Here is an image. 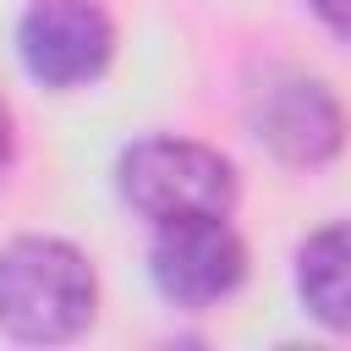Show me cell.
Here are the masks:
<instances>
[{
	"label": "cell",
	"instance_id": "obj_1",
	"mask_svg": "<svg viewBox=\"0 0 351 351\" xmlns=\"http://www.w3.org/2000/svg\"><path fill=\"white\" fill-rule=\"evenodd\" d=\"M93 263L55 236H22L0 252V329L16 340H71L93 324Z\"/></svg>",
	"mask_w": 351,
	"mask_h": 351
},
{
	"label": "cell",
	"instance_id": "obj_2",
	"mask_svg": "<svg viewBox=\"0 0 351 351\" xmlns=\"http://www.w3.org/2000/svg\"><path fill=\"white\" fill-rule=\"evenodd\" d=\"M121 197L154 219H225L236 208V170L219 148L186 143V137H143L115 165Z\"/></svg>",
	"mask_w": 351,
	"mask_h": 351
},
{
	"label": "cell",
	"instance_id": "obj_3",
	"mask_svg": "<svg viewBox=\"0 0 351 351\" xmlns=\"http://www.w3.org/2000/svg\"><path fill=\"white\" fill-rule=\"evenodd\" d=\"M22 66L44 88H82L115 55V27L99 0H33L16 27Z\"/></svg>",
	"mask_w": 351,
	"mask_h": 351
},
{
	"label": "cell",
	"instance_id": "obj_4",
	"mask_svg": "<svg viewBox=\"0 0 351 351\" xmlns=\"http://www.w3.org/2000/svg\"><path fill=\"white\" fill-rule=\"evenodd\" d=\"M148 274L165 302L176 307H214L247 274V247L225 219H170L154 236Z\"/></svg>",
	"mask_w": 351,
	"mask_h": 351
},
{
	"label": "cell",
	"instance_id": "obj_5",
	"mask_svg": "<svg viewBox=\"0 0 351 351\" xmlns=\"http://www.w3.org/2000/svg\"><path fill=\"white\" fill-rule=\"evenodd\" d=\"M258 137L285 159V165H324L340 148V104L318 77L280 71L258 88L252 104Z\"/></svg>",
	"mask_w": 351,
	"mask_h": 351
},
{
	"label": "cell",
	"instance_id": "obj_6",
	"mask_svg": "<svg viewBox=\"0 0 351 351\" xmlns=\"http://www.w3.org/2000/svg\"><path fill=\"white\" fill-rule=\"evenodd\" d=\"M296 291H302V302L313 307V318L324 324V329H346L351 324V285H346V230L340 225H324L318 236H307L302 241V252H296Z\"/></svg>",
	"mask_w": 351,
	"mask_h": 351
},
{
	"label": "cell",
	"instance_id": "obj_7",
	"mask_svg": "<svg viewBox=\"0 0 351 351\" xmlns=\"http://www.w3.org/2000/svg\"><path fill=\"white\" fill-rule=\"evenodd\" d=\"M313 11L329 22V33H346V0H313Z\"/></svg>",
	"mask_w": 351,
	"mask_h": 351
},
{
	"label": "cell",
	"instance_id": "obj_8",
	"mask_svg": "<svg viewBox=\"0 0 351 351\" xmlns=\"http://www.w3.org/2000/svg\"><path fill=\"white\" fill-rule=\"evenodd\" d=\"M5 159H11V110L0 99V170H5Z\"/></svg>",
	"mask_w": 351,
	"mask_h": 351
}]
</instances>
